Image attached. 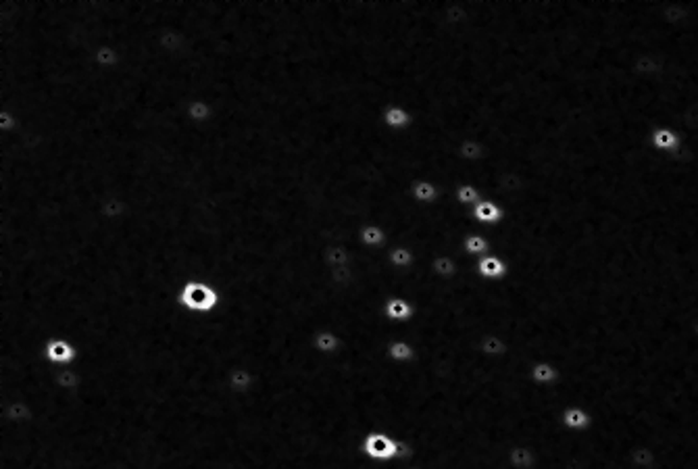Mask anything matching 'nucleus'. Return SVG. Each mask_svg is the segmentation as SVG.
I'll use <instances>...</instances> for the list:
<instances>
[{"label":"nucleus","instance_id":"a878e982","mask_svg":"<svg viewBox=\"0 0 698 469\" xmlns=\"http://www.w3.org/2000/svg\"><path fill=\"white\" fill-rule=\"evenodd\" d=\"M455 198H457V202L463 205V207H473V205H478V202L482 200V192H480V188L473 186V184H463V186H459V188L455 190Z\"/></svg>","mask_w":698,"mask_h":469},{"label":"nucleus","instance_id":"2eb2a0df","mask_svg":"<svg viewBox=\"0 0 698 469\" xmlns=\"http://www.w3.org/2000/svg\"><path fill=\"white\" fill-rule=\"evenodd\" d=\"M92 58H94V63H96L100 69H115V67L121 63V52H119L113 44L100 42V44H96V48L92 50Z\"/></svg>","mask_w":698,"mask_h":469},{"label":"nucleus","instance_id":"aec40b11","mask_svg":"<svg viewBox=\"0 0 698 469\" xmlns=\"http://www.w3.org/2000/svg\"><path fill=\"white\" fill-rule=\"evenodd\" d=\"M457 152H459V159L465 161V163H469V165H476V163H480V161L486 157V148L482 146V142H478V140H473V138L463 140V142L459 144Z\"/></svg>","mask_w":698,"mask_h":469},{"label":"nucleus","instance_id":"412c9836","mask_svg":"<svg viewBox=\"0 0 698 469\" xmlns=\"http://www.w3.org/2000/svg\"><path fill=\"white\" fill-rule=\"evenodd\" d=\"M323 259H325V265L330 269L346 267V265H350V251H348L346 244H330L323 253Z\"/></svg>","mask_w":698,"mask_h":469},{"label":"nucleus","instance_id":"9d476101","mask_svg":"<svg viewBox=\"0 0 698 469\" xmlns=\"http://www.w3.org/2000/svg\"><path fill=\"white\" fill-rule=\"evenodd\" d=\"M382 119H384V125H386L388 129H392V132H405V129H409V127L413 125V115H411V111L405 109V106H400V104H390V106L384 111Z\"/></svg>","mask_w":698,"mask_h":469},{"label":"nucleus","instance_id":"39448f33","mask_svg":"<svg viewBox=\"0 0 698 469\" xmlns=\"http://www.w3.org/2000/svg\"><path fill=\"white\" fill-rule=\"evenodd\" d=\"M651 146L659 152H674V150H680L682 138L676 127L659 125L651 132Z\"/></svg>","mask_w":698,"mask_h":469},{"label":"nucleus","instance_id":"0eeeda50","mask_svg":"<svg viewBox=\"0 0 698 469\" xmlns=\"http://www.w3.org/2000/svg\"><path fill=\"white\" fill-rule=\"evenodd\" d=\"M33 411L31 405L23 399H15L8 403H0V422H10V424H27L31 420Z\"/></svg>","mask_w":698,"mask_h":469},{"label":"nucleus","instance_id":"393cba45","mask_svg":"<svg viewBox=\"0 0 698 469\" xmlns=\"http://www.w3.org/2000/svg\"><path fill=\"white\" fill-rule=\"evenodd\" d=\"M463 251L471 257H484L490 255V242L482 234H469L463 240Z\"/></svg>","mask_w":698,"mask_h":469},{"label":"nucleus","instance_id":"1a4fd4ad","mask_svg":"<svg viewBox=\"0 0 698 469\" xmlns=\"http://www.w3.org/2000/svg\"><path fill=\"white\" fill-rule=\"evenodd\" d=\"M561 424L565 430L569 432H582V430H588L592 426V418L590 413L580 407V405H569L567 409H563V415H561Z\"/></svg>","mask_w":698,"mask_h":469},{"label":"nucleus","instance_id":"4be33fe9","mask_svg":"<svg viewBox=\"0 0 698 469\" xmlns=\"http://www.w3.org/2000/svg\"><path fill=\"white\" fill-rule=\"evenodd\" d=\"M388 357L394 363H411L415 361V347L409 340H392L388 344Z\"/></svg>","mask_w":698,"mask_h":469},{"label":"nucleus","instance_id":"6e6552de","mask_svg":"<svg viewBox=\"0 0 698 469\" xmlns=\"http://www.w3.org/2000/svg\"><path fill=\"white\" fill-rule=\"evenodd\" d=\"M386 242H388V246H390V251H388V261H390L392 267H396V269H411V267L415 265V251H413L411 246L400 244L398 240H394V238H390V236H388Z\"/></svg>","mask_w":698,"mask_h":469},{"label":"nucleus","instance_id":"f3484780","mask_svg":"<svg viewBox=\"0 0 698 469\" xmlns=\"http://www.w3.org/2000/svg\"><path fill=\"white\" fill-rule=\"evenodd\" d=\"M313 347L321 353V355H334L342 349V338L332 332V330H319L313 336Z\"/></svg>","mask_w":698,"mask_h":469},{"label":"nucleus","instance_id":"9b49d317","mask_svg":"<svg viewBox=\"0 0 698 469\" xmlns=\"http://www.w3.org/2000/svg\"><path fill=\"white\" fill-rule=\"evenodd\" d=\"M384 315L390 319V321H398V324H405L409 319H413L415 315V307L411 301L403 299V296H392L386 301L384 305Z\"/></svg>","mask_w":698,"mask_h":469},{"label":"nucleus","instance_id":"f03ea898","mask_svg":"<svg viewBox=\"0 0 698 469\" xmlns=\"http://www.w3.org/2000/svg\"><path fill=\"white\" fill-rule=\"evenodd\" d=\"M361 449L365 457L375 463H390L398 459V440L386 432H369Z\"/></svg>","mask_w":698,"mask_h":469},{"label":"nucleus","instance_id":"4468645a","mask_svg":"<svg viewBox=\"0 0 698 469\" xmlns=\"http://www.w3.org/2000/svg\"><path fill=\"white\" fill-rule=\"evenodd\" d=\"M257 378L250 369L246 367H234L229 374H227V384H229V390L236 392V395H246L252 390Z\"/></svg>","mask_w":698,"mask_h":469},{"label":"nucleus","instance_id":"5701e85b","mask_svg":"<svg viewBox=\"0 0 698 469\" xmlns=\"http://www.w3.org/2000/svg\"><path fill=\"white\" fill-rule=\"evenodd\" d=\"M509 466H513L515 469H530L534 466V451L530 447H524V445H515L511 451H509Z\"/></svg>","mask_w":698,"mask_h":469},{"label":"nucleus","instance_id":"20e7f679","mask_svg":"<svg viewBox=\"0 0 698 469\" xmlns=\"http://www.w3.org/2000/svg\"><path fill=\"white\" fill-rule=\"evenodd\" d=\"M471 217L478 225H484V228H492V225H498L503 219H505V209L498 207L494 200L490 198H482L478 205L471 207Z\"/></svg>","mask_w":698,"mask_h":469},{"label":"nucleus","instance_id":"423d86ee","mask_svg":"<svg viewBox=\"0 0 698 469\" xmlns=\"http://www.w3.org/2000/svg\"><path fill=\"white\" fill-rule=\"evenodd\" d=\"M478 273L486 282H498V280L507 278L509 265H507L505 259H501L496 255H484V257L478 259Z\"/></svg>","mask_w":698,"mask_h":469},{"label":"nucleus","instance_id":"b1692460","mask_svg":"<svg viewBox=\"0 0 698 469\" xmlns=\"http://www.w3.org/2000/svg\"><path fill=\"white\" fill-rule=\"evenodd\" d=\"M457 269H459L457 261L451 255H436L432 259V271L442 280H448V278L457 276Z\"/></svg>","mask_w":698,"mask_h":469},{"label":"nucleus","instance_id":"a211bd4d","mask_svg":"<svg viewBox=\"0 0 698 469\" xmlns=\"http://www.w3.org/2000/svg\"><path fill=\"white\" fill-rule=\"evenodd\" d=\"M507 351H509V344H507L501 336H496V334H486V336H482V340H480V353H482L484 357H488V359L505 357Z\"/></svg>","mask_w":698,"mask_h":469},{"label":"nucleus","instance_id":"f8f14e48","mask_svg":"<svg viewBox=\"0 0 698 469\" xmlns=\"http://www.w3.org/2000/svg\"><path fill=\"white\" fill-rule=\"evenodd\" d=\"M530 380L536 386H553L555 382L561 380V372L553 363L540 359V361L532 363V367H530Z\"/></svg>","mask_w":698,"mask_h":469},{"label":"nucleus","instance_id":"f257e3e1","mask_svg":"<svg viewBox=\"0 0 698 469\" xmlns=\"http://www.w3.org/2000/svg\"><path fill=\"white\" fill-rule=\"evenodd\" d=\"M221 303L219 290L204 280H188L179 290V305L194 315H209Z\"/></svg>","mask_w":698,"mask_h":469},{"label":"nucleus","instance_id":"ddd939ff","mask_svg":"<svg viewBox=\"0 0 698 469\" xmlns=\"http://www.w3.org/2000/svg\"><path fill=\"white\" fill-rule=\"evenodd\" d=\"M215 115V109L213 104L206 100V98H192L188 104H186V117L196 123V125H204L213 119Z\"/></svg>","mask_w":698,"mask_h":469},{"label":"nucleus","instance_id":"dca6fc26","mask_svg":"<svg viewBox=\"0 0 698 469\" xmlns=\"http://www.w3.org/2000/svg\"><path fill=\"white\" fill-rule=\"evenodd\" d=\"M411 194H413V198H415L417 202H421V205H432V202H436V200L440 198V188H438L432 180L421 177V180H415V182H413V186H411Z\"/></svg>","mask_w":698,"mask_h":469},{"label":"nucleus","instance_id":"bb28decb","mask_svg":"<svg viewBox=\"0 0 698 469\" xmlns=\"http://www.w3.org/2000/svg\"><path fill=\"white\" fill-rule=\"evenodd\" d=\"M17 127V115L8 109H0V134H10Z\"/></svg>","mask_w":698,"mask_h":469},{"label":"nucleus","instance_id":"6ab92c4d","mask_svg":"<svg viewBox=\"0 0 698 469\" xmlns=\"http://www.w3.org/2000/svg\"><path fill=\"white\" fill-rule=\"evenodd\" d=\"M386 240H388V236H386L384 228L378 225V223H369V225L361 228V232H359V242L367 248H382L386 244Z\"/></svg>","mask_w":698,"mask_h":469},{"label":"nucleus","instance_id":"7ed1b4c3","mask_svg":"<svg viewBox=\"0 0 698 469\" xmlns=\"http://www.w3.org/2000/svg\"><path fill=\"white\" fill-rule=\"evenodd\" d=\"M44 355L48 359V363L56 365V367H69L77 361V349L73 342L65 340V338H52L46 342L44 347Z\"/></svg>","mask_w":698,"mask_h":469}]
</instances>
